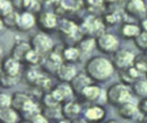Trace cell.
<instances>
[{"mask_svg": "<svg viewBox=\"0 0 147 123\" xmlns=\"http://www.w3.org/2000/svg\"><path fill=\"white\" fill-rule=\"evenodd\" d=\"M114 68L115 66L113 62L101 56H94L90 59L85 64L86 74L93 80H98V82L108 79L114 72Z\"/></svg>", "mask_w": 147, "mask_h": 123, "instance_id": "obj_1", "label": "cell"}, {"mask_svg": "<svg viewBox=\"0 0 147 123\" xmlns=\"http://www.w3.org/2000/svg\"><path fill=\"white\" fill-rule=\"evenodd\" d=\"M133 90L125 83H117L111 85L106 93L107 101L113 106H121L132 100Z\"/></svg>", "mask_w": 147, "mask_h": 123, "instance_id": "obj_2", "label": "cell"}, {"mask_svg": "<svg viewBox=\"0 0 147 123\" xmlns=\"http://www.w3.org/2000/svg\"><path fill=\"white\" fill-rule=\"evenodd\" d=\"M31 46H32V48H34L36 51H38L39 53L45 55V54H47L48 52L52 51V48L54 46V43L46 33L38 32L32 37Z\"/></svg>", "mask_w": 147, "mask_h": 123, "instance_id": "obj_3", "label": "cell"}, {"mask_svg": "<svg viewBox=\"0 0 147 123\" xmlns=\"http://www.w3.org/2000/svg\"><path fill=\"white\" fill-rule=\"evenodd\" d=\"M96 47L107 54L115 53L118 48V40L111 33H101L96 39Z\"/></svg>", "mask_w": 147, "mask_h": 123, "instance_id": "obj_4", "label": "cell"}, {"mask_svg": "<svg viewBox=\"0 0 147 123\" xmlns=\"http://www.w3.org/2000/svg\"><path fill=\"white\" fill-rule=\"evenodd\" d=\"M134 59H136V55L133 54V52H131L129 49H121V51H116L114 53L113 63H114L115 68L121 70L126 67L133 66Z\"/></svg>", "mask_w": 147, "mask_h": 123, "instance_id": "obj_5", "label": "cell"}, {"mask_svg": "<svg viewBox=\"0 0 147 123\" xmlns=\"http://www.w3.org/2000/svg\"><path fill=\"white\" fill-rule=\"evenodd\" d=\"M20 70H21V62L13 57L11 55L3 59L1 63V74L6 76H20Z\"/></svg>", "mask_w": 147, "mask_h": 123, "instance_id": "obj_6", "label": "cell"}, {"mask_svg": "<svg viewBox=\"0 0 147 123\" xmlns=\"http://www.w3.org/2000/svg\"><path fill=\"white\" fill-rule=\"evenodd\" d=\"M52 94L55 97V99L61 103V102H67V101H70L71 98H72V94H74V90L71 87V85H68V84H61V85H57L56 87H54L52 91Z\"/></svg>", "mask_w": 147, "mask_h": 123, "instance_id": "obj_7", "label": "cell"}, {"mask_svg": "<svg viewBox=\"0 0 147 123\" xmlns=\"http://www.w3.org/2000/svg\"><path fill=\"white\" fill-rule=\"evenodd\" d=\"M77 75L76 68L70 62H63L56 70V76L62 82H71V79Z\"/></svg>", "mask_w": 147, "mask_h": 123, "instance_id": "obj_8", "label": "cell"}, {"mask_svg": "<svg viewBox=\"0 0 147 123\" xmlns=\"http://www.w3.org/2000/svg\"><path fill=\"white\" fill-rule=\"evenodd\" d=\"M92 83V78L85 72V74H83V72H80V74H77L72 79H71V82H70V85H71V87H72V90H74V92L75 93H82L83 92V90L86 87V86H88L90 84Z\"/></svg>", "mask_w": 147, "mask_h": 123, "instance_id": "obj_9", "label": "cell"}, {"mask_svg": "<svg viewBox=\"0 0 147 123\" xmlns=\"http://www.w3.org/2000/svg\"><path fill=\"white\" fill-rule=\"evenodd\" d=\"M118 114L123 118L131 120V118L137 117L139 114H141V112L139 110V107L137 105L129 101V102H125V103L118 106Z\"/></svg>", "mask_w": 147, "mask_h": 123, "instance_id": "obj_10", "label": "cell"}, {"mask_svg": "<svg viewBox=\"0 0 147 123\" xmlns=\"http://www.w3.org/2000/svg\"><path fill=\"white\" fill-rule=\"evenodd\" d=\"M82 29L84 30V32L90 33V34H92V33H99L100 31L102 32V30H103V24H102V21H101L100 18L92 16V17H88V18L84 22ZM99 34H101V33H99Z\"/></svg>", "mask_w": 147, "mask_h": 123, "instance_id": "obj_11", "label": "cell"}, {"mask_svg": "<svg viewBox=\"0 0 147 123\" xmlns=\"http://www.w3.org/2000/svg\"><path fill=\"white\" fill-rule=\"evenodd\" d=\"M31 48H32V46L30 44H28L26 41H18L14 45V47L11 49V56L15 57L16 60H18L20 62L25 61V56Z\"/></svg>", "mask_w": 147, "mask_h": 123, "instance_id": "obj_12", "label": "cell"}, {"mask_svg": "<svg viewBox=\"0 0 147 123\" xmlns=\"http://www.w3.org/2000/svg\"><path fill=\"white\" fill-rule=\"evenodd\" d=\"M126 10L130 15L134 17H141L146 13V7L142 0H129L126 5Z\"/></svg>", "mask_w": 147, "mask_h": 123, "instance_id": "obj_13", "label": "cell"}, {"mask_svg": "<svg viewBox=\"0 0 147 123\" xmlns=\"http://www.w3.org/2000/svg\"><path fill=\"white\" fill-rule=\"evenodd\" d=\"M138 74H139V71L133 66H130V67H126L124 69L118 70V75H119L122 82L127 84V85L133 84L138 79Z\"/></svg>", "mask_w": 147, "mask_h": 123, "instance_id": "obj_14", "label": "cell"}, {"mask_svg": "<svg viewBox=\"0 0 147 123\" xmlns=\"http://www.w3.org/2000/svg\"><path fill=\"white\" fill-rule=\"evenodd\" d=\"M79 113H80V106L77 102L67 101L62 106V115L68 120H74L79 115Z\"/></svg>", "mask_w": 147, "mask_h": 123, "instance_id": "obj_15", "label": "cell"}, {"mask_svg": "<svg viewBox=\"0 0 147 123\" xmlns=\"http://www.w3.org/2000/svg\"><path fill=\"white\" fill-rule=\"evenodd\" d=\"M34 25V17L30 11L23 13L18 16V21H17V25L16 28L21 31H25L31 29Z\"/></svg>", "mask_w": 147, "mask_h": 123, "instance_id": "obj_16", "label": "cell"}, {"mask_svg": "<svg viewBox=\"0 0 147 123\" xmlns=\"http://www.w3.org/2000/svg\"><path fill=\"white\" fill-rule=\"evenodd\" d=\"M31 98L28 94H25L23 92H16L11 97V107H14L17 112H21L22 113L23 109H24V107H25V105L28 103V101Z\"/></svg>", "mask_w": 147, "mask_h": 123, "instance_id": "obj_17", "label": "cell"}, {"mask_svg": "<svg viewBox=\"0 0 147 123\" xmlns=\"http://www.w3.org/2000/svg\"><path fill=\"white\" fill-rule=\"evenodd\" d=\"M0 118L6 123H15L20 120V116H18V112L10 106L6 108H0Z\"/></svg>", "mask_w": 147, "mask_h": 123, "instance_id": "obj_18", "label": "cell"}, {"mask_svg": "<svg viewBox=\"0 0 147 123\" xmlns=\"http://www.w3.org/2000/svg\"><path fill=\"white\" fill-rule=\"evenodd\" d=\"M80 95H82L85 100H87V101H96V100L100 99L101 90H100L98 86L90 84L88 86H86V87L83 90V92L80 93Z\"/></svg>", "mask_w": 147, "mask_h": 123, "instance_id": "obj_19", "label": "cell"}, {"mask_svg": "<svg viewBox=\"0 0 147 123\" xmlns=\"http://www.w3.org/2000/svg\"><path fill=\"white\" fill-rule=\"evenodd\" d=\"M39 23H40V25H41L42 29H45V30H52L57 24L56 16L54 14H52V13H44V14L40 15Z\"/></svg>", "mask_w": 147, "mask_h": 123, "instance_id": "obj_20", "label": "cell"}, {"mask_svg": "<svg viewBox=\"0 0 147 123\" xmlns=\"http://www.w3.org/2000/svg\"><path fill=\"white\" fill-rule=\"evenodd\" d=\"M60 31L65 37H75L76 33H78V26L69 20H63L60 24Z\"/></svg>", "mask_w": 147, "mask_h": 123, "instance_id": "obj_21", "label": "cell"}, {"mask_svg": "<svg viewBox=\"0 0 147 123\" xmlns=\"http://www.w3.org/2000/svg\"><path fill=\"white\" fill-rule=\"evenodd\" d=\"M94 46H96V40L93 37L88 36L80 39V41L77 45V48L79 49L80 54H87L94 48Z\"/></svg>", "mask_w": 147, "mask_h": 123, "instance_id": "obj_22", "label": "cell"}, {"mask_svg": "<svg viewBox=\"0 0 147 123\" xmlns=\"http://www.w3.org/2000/svg\"><path fill=\"white\" fill-rule=\"evenodd\" d=\"M85 117L90 121H100L105 117V109L100 106H92L85 110Z\"/></svg>", "mask_w": 147, "mask_h": 123, "instance_id": "obj_23", "label": "cell"}, {"mask_svg": "<svg viewBox=\"0 0 147 123\" xmlns=\"http://www.w3.org/2000/svg\"><path fill=\"white\" fill-rule=\"evenodd\" d=\"M33 86H36L38 90H41V91H49V90H53V82L51 79V77H48L47 75H44L41 72V75L36 79V82L32 84Z\"/></svg>", "mask_w": 147, "mask_h": 123, "instance_id": "obj_24", "label": "cell"}, {"mask_svg": "<svg viewBox=\"0 0 147 123\" xmlns=\"http://www.w3.org/2000/svg\"><path fill=\"white\" fill-rule=\"evenodd\" d=\"M80 55H82V54H80L79 49H78L77 47H72V46H69V47L64 48L63 52H62V57H63V60H64L65 62H70V63L77 61Z\"/></svg>", "mask_w": 147, "mask_h": 123, "instance_id": "obj_25", "label": "cell"}, {"mask_svg": "<svg viewBox=\"0 0 147 123\" xmlns=\"http://www.w3.org/2000/svg\"><path fill=\"white\" fill-rule=\"evenodd\" d=\"M42 60H44V55L41 53H39L38 51H36L34 48H31L25 56V62L31 66L40 64L42 62Z\"/></svg>", "mask_w": 147, "mask_h": 123, "instance_id": "obj_26", "label": "cell"}, {"mask_svg": "<svg viewBox=\"0 0 147 123\" xmlns=\"http://www.w3.org/2000/svg\"><path fill=\"white\" fill-rule=\"evenodd\" d=\"M133 93L138 97H147V79H137L132 86Z\"/></svg>", "mask_w": 147, "mask_h": 123, "instance_id": "obj_27", "label": "cell"}, {"mask_svg": "<svg viewBox=\"0 0 147 123\" xmlns=\"http://www.w3.org/2000/svg\"><path fill=\"white\" fill-rule=\"evenodd\" d=\"M121 32H122V36L125 38H136L141 31H140V28L138 25L126 23L122 26Z\"/></svg>", "mask_w": 147, "mask_h": 123, "instance_id": "obj_28", "label": "cell"}, {"mask_svg": "<svg viewBox=\"0 0 147 123\" xmlns=\"http://www.w3.org/2000/svg\"><path fill=\"white\" fill-rule=\"evenodd\" d=\"M18 16L20 15L17 13H14V11L9 13V14L2 16V24H6V25H8L10 28H14V26L16 28L17 21H18Z\"/></svg>", "mask_w": 147, "mask_h": 123, "instance_id": "obj_29", "label": "cell"}, {"mask_svg": "<svg viewBox=\"0 0 147 123\" xmlns=\"http://www.w3.org/2000/svg\"><path fill=\"white\" fill-rule=\"evenodd\" d=\"M133 67L139 72H142V74L147 72V57H146V55H144V56H137L134 59Z\"/></svg>", "mask_w": 147, "mask_h": 123, "instance_id": "obj_30", "label": "cell"}, {"mask_svg": "<svg viewBox=\"0 0 147 123\" xmlns=\"http://www.w3.org/2000/svg\"><path fill=\"white\" fill-rule=\"evenodd\" d=\"M134 44L136 46L141 49V51H147V31L140 32L136 38H134Z\"/></svg>", "mask_w": 147, "mask_h": 123, "instance_id": "obj_31", "label": "cell"}, {"mask_svg": "<svg viewBox=\"0 0 147 123\" xmlns=\"http://www.w3.org/2000/svg\"><path fill=\"white\" fill-rule=\"evenodd\" d=\"M40 75H41V71H40L38 68L32 67V68H30V69L26 71V74H25L26 82H29L30 84H33V83L36 82V79H37Z\"/></svg>", "mask_w": 147, "mask_h": 123, "instance_id": "obj_32", "label": "cell"}, {"mask_svg": "<svg viewBox=\"0 0 147 123\" xmlns=\"http://www.w3.org/2000/svg\"><path fill=\"white\" fill-rule=\"evenodd\" d=\"M20 80V76L13 77V76H6L1 74V84L3 87H11Z\"/></svg>", "mask_w": 147, "mask_h": 123, "instance_id": "obj_33", "label": "cell"}, {"mask_svg": "<svg viewBox=\"0 0 147 123\" xmlns=\"http://www.w3.org/2000/svg\"><path fill=\"white\" fill-rule=\"evenodd\" d=\"M23 7L29 11H37L39 9V2L37 0H23Z\"/></svg>", "mask_w": 147, "mask_h": 123, "instance_id": "obj_34", "label": "cell"}, {"mask_svg": "<svg viewBox=\"0 0 147 123\" xmlns=\"http://www.w3.org/2000/svg\"><path fill=\"white\" fill-rule=\"evenodd\" d=\"M0 10H1V15L5 16L9 13H11V3L8 0H0Z\"/></svg>", "mask_w": 147, "mask_h": 123, "instance_id": "obj_35", "label": "cell"}, {"mask_svg": "<svg viewBox=\"0 0 147 123\" xmlns=\"http://www.w3.org/2000/svg\"><path fill=\"white\" fill-rule=\"evenodd\" d=\"M10 106H11V97L6 93L0 94V108H6Z\"/></svg>", "mask_w": 147, "mask_h": 123, "instance_id": "obj_36", "label": "cell"}, {"mask_svg": "<svg viewBox=\"0 0 147 123\" xmlns=\"http://www.w3.org/2000/svg\"><path fill=\"white\" fill-rule=\"evenodd\" d=\"M106 20H107V23H108V24L114 25V24H116L117 22L121 21V15L116 11V13H113V14H110V15H107Z\"/></svg>", "mask_w": 147, "mask_h": 123, "instance_id": "obj_37", "label": "cell"}, {"mask_svg": "<svg viewBox=\"0 0 147 123\" xmlns=\"http://www.w3.org/2000/svg\"><path fill=\"white\" fill-rule=\"evenodd\" d=\"M61 6L64 9H74L76 7V1L75 0H59Z\"/></svg>", "mask_w": 147, "mask_h": 123, "instance_id": "obj_38", "label": "cell"}, {"mask_svg": "<svg viewBox=\"0 0 147 123\" xmlns=\"http://www.w3.org/2000/svg\"><path fill=\"white\" fill-rule=\"evenodd\" d=\"M138 107H139V110H140L141 113L147 114V97H145V98L139 102Z\"/></svg>", "mask_w": 147, "mask_h": 123, "instance_id": "obj_39", "label": "cell"}, {"mask_svg": "<svg viewBox=\"0 0 147 123\" xmlns=\"http://www.w3.org/2000/svg\"><path fill=\"white\" fill-rule=\"evenodd\" d=\"M92 6H100L103 0H87Z\"/></svg>", "mask_w": 147, "mask_h": 123, "instance_id": "obj_40", "label": "cell"}, {"mask_svg": "<svg viewBox=\"0 0 147 123\" xmlns=\"http://www.w3.org/2000/svg\"><path fill=\"white\" fill-rule=\"evenodd\" d=\"M141 25H142V29H144V31H147V18L142 21V24H141Z\"/></svg>", "mask_w": 147, "mask_h": 123, "instance_id": "obj_41", "label": "cell"}, {"mask_svg": "<svg viewBox=\"0 0 147 123\" xmlns=\"http://www.w3.org/2000/svg\"><path fill=\"white\" fill-rule=\"evenodd\" d=\"M44 2H47V3H52L53 1H56V0H42Z\"/></svg>", "mask_w": 147, "mask_h": 123, "instance_id": "obj_42", "label": "cell"}, {"mask_svg": "<svg viewBox=\"0 0 147 123\" xmlns=\"http://www.w3.org/2000/svg\"><path fill=\"white\" fill-rule=\"evenodd\" d=\"M109 1H114V0H109Z\"/></svg>", "mask_w": 147, "mask_h": 123, "instance_id": "obj_43", "label": "cell"}, {"mask_svg": "<svg viewBox=\"0 0 147 123\" xmlns=\"http://www.w3.org/2000/svg\"><path fill=\"white\" fill-rule=\"evenodd\" d=\"M126 1H129V0H126Z\"/></svg>", "mask_w": 147, "mask_h": 123, "instance_id": "obj_44", "label": "cell"}]
</instances>
